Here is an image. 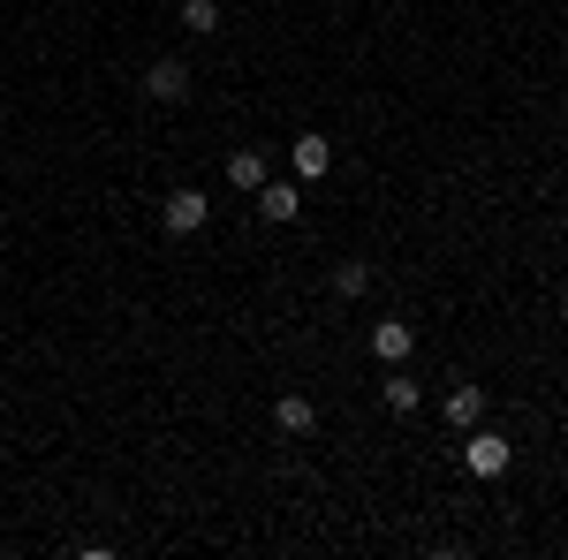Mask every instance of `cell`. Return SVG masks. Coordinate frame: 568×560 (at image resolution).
<instances>
[{
	"instance_id": "cell-1",
	"label": "cell",
	"mask_w": 568,
	"mask_h": 560,
	"mask_svg": "<svg viewBox=\"0 0 568 560\" xmlns=\"http://www.w3.org/2000/svg\"><path fill=\"white\" fill-rule=\"evenodd\" d=\"M508 455H516V447H508L500 431H478V425H470V439H463V462H470V477H500V470H508Z\"/></svg>"
},
{
	"instance_id": "cell-2",
	"label": "cell",
	"mask_w": 568,
	"mask_h": 560,
	"mask_svg": "<svg viewBox=\"0 0 568 560\" xmlns=\"http://www.w3.org/2000/svg\"><path fill=\"white\" fill-rule=\"evenodd\" d=\"M205 213H213V205H205L197 190H175V197L160 205V220H168V235H197V227H205Z\"/></svg>"
},
{
	"instance_id": "cell-3",
	"label": "cell",
	"mask_w": 568,
	"mask_h": 560,
	"mask_svg": "<svg viewBox=\"0 0 568 560\" xmlns=\"http://www.w3.org/2000/svg\"><path fill=\"white\" fill-rule=\"evenodd\" d=\"M144 91H152L160 106H175V99H190V69H182V61H152V69H144Z\"/></svg>"
},
{
	"instance_id": "cell-4",
	"label": "cell",
	"mask_w": 568,
	"mask_h": 560,
	"mask_svg": "<svg viewBox=\"0 0 568 560\" xmlns=\"http://www.w3.org/2000/svg\"><path fill=\"white\" fill-rule=\"evenodd\" d=\"M251 197H258L265 220H296V213H304V190H296V182H258Z\"/></svg>"
},
{
	"instance_id": "cell-5",
	"label": "cell",
	"mask_w": 568,
	"mask_h": 560,
	"mask_svg": "<svg viewBox=\"0 0 568 560\" xmlns=\"http://www.w3.org/2000/svg\"><path fill=\"white\" fill-rule=\"evenodd\" d=\"M288 160H296V182H318V174L334 167V144H326V136H296Z\"/></svg>"
},
{
	"instance_id": "cell-6",
	"label": "cell",
	"mask_w": 568,
	"mask_h": 560,
	"mask_svg": "<svg viewBox=\"0 0 568 560\" xmlns=\"http://www.w3.org/2000/svg\"><path fill=\"white\" fill-rule=\"evenodd\" d=\"M409 342H417V334H409V318H379V326H372V348H379L387 364H402V356H409Z\"/></svg>"
},
{
	"instance_id": "cell-7",
	"label": "cell",
	"mask_w": 568,
	"mask_h": 560,
	"mask_svg": "<svg viewBox=\"0 0 568 560\" xmlns=\"http://www.w3.org/2000/svg\"><path fill=\"white\" fill-rule=\"evenodd\" d=\"M478 417H485V387H455V394H447V425L470 431Z\"/></svg>"
},
{
	"instance_id": "cell-8",
	"label": "cell",
	"mask_w": 568,
	"mask_h": 560,
	"mask_svg": "<svg viewBox=\"0 0 568 560\" xmlns=\"http://www.w3.org/2000/svg\"><path fill=\"white\" fill-rule=\"evenodd\" d=\"M227 182H235V190H258V182H265V160L251 152V144H243V152H227Z\"/></svg>"
},
{
	"instance_id": "cell-9",
	"label": "cell",
	"mask_w": 568,
	"mask_h": 560,
	"mask_svg": "<svg viewBox=\"0 0 568 560\" xmlns=\"http://www.w3.org/2000/svg\"><path fill=\"white\" fill-rule=\"evenodd\" d=\"M273 417H281V431H311V425H318V409H311L304 394H281V409H273Z\"/></svg>"
},
{
	"instance_id": "cell-10",
	"label": "cell",
	"mask_w": 568,
	"mask_h": 560,
	"mask_svg": "<svg viewBox=\"0 0 568 560\" xmlns=\"http://www.w3.org/2000/svg\"><path fill=\"white\" fill-rule=\"evenodd\" d=\"M379 394H387V409H394V417H409V409L425 401V394H417V379H402V371H387V387H379Z\"/></svg>"
},
{
	"instance_id": "cell-11",
	"label": "cell",
	"mask_w": 568,
	"mask_h": 560,
	"mask_svg": "<svg viewBox=\"0 0 568 560\" xmlns=\"http://www.w3.org/2000/svg\"><path fill=\"white\" fill-rule=\"evenodd\" d=\"M182 31L213 39V31H220V8H213V0H182Z\"/></svg>"
},
{
	"instance_id": "cell-12",
	"label": "cell",
	"mask_w": 568,
	"mask_h": 560,
	"mask_svg": "<svg viewBox=\"0 0 568 560\" xmlns=\"http://www.w3.org/2000/svg\"><path fill=\"white\" fill-rule=\"evenodd\" d=\"M364 288H372V265L364 258H349L342 273H334V296H364Z\"/></svg>"
},
{
	"instance_id": "cell-13",
	"label": "cell",
	"mask_w": 568,
	"mask_h": 560,
	"mask_svg": "<svg viewBox=\"0 0 568 560\" xmlns=\"http://www.w3.org/2000/svg\"><path fill=\"white\" fill-rule=\"evenodd\" d=\"M561 326H568V303H561Z\"/></svg>"
}]
</instances>
